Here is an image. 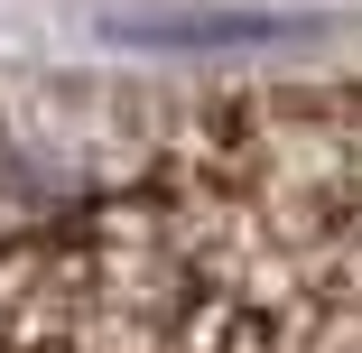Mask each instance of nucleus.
I'll list each match as a JSON object with an SVG mask.
<instances>
[{
    "label": "nucleus",
    "mask_w": 362,
    "mask_h": 353,
    "mask_svg": "<svg viewBox=\"0 0 362 353\" xmlns=\"http://www.w3.org/2000/svg\"><path fill=\"white\" fill-rule=\"evenodd\" d=\"M316 19H298V10H112L103 19V37H121V47H177V56H195V47H279V37H307Z\"/></svg>",
    "instance_id": "f257e3e1"
}]
</instances>
